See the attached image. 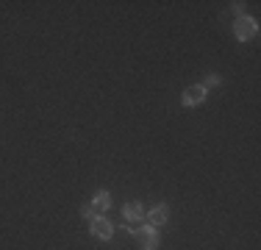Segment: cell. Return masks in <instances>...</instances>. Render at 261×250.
Wrapping results in <instances>:
<instances>
[{"instance_id":"1","label":"cell","mask_w":261,"mask_h":250,"mask_svg":"<svg viewBox=\"0 0 261 250\" xmlns=\"http://www.w3.org/2000/svg\"><path fill=\"white\" fill-rule=\"evenodd\" d=\"M130 234L139 242V250H159V245H161L159 231L150 228V225H147V228H136V231H134V225H130Z\"/></svg>"},{"instance_id":"2","label":"cell","mask_w":261,"mask_h":250,"mask_svg":"<svg viewBox=\"0 0 261 250\" xmlns=\"http://www.w3.org/2000/svg\"><path fill=\"white\" fill-rule=\"evenodd\" d=\"M258 34V22L253 20V17H236V22H233V36L239 42H250L253 36Z\"/></svg>"},{"instance_id":"3","label":"cell","mask_w":261,"mask_h":250,"mask_svg":"<svg viewBox=\"0 0 261 250\" xmlns=\"http://www.w3.org/2000/svg\"><path fill=\"white\" fill-rule=\"evenodd\" d=\"M181 100H184V106H200L203 100H206V86H203V84L186 86L184 95H181Z\"/></svg>"},{"instance_id":"4","label":"cell","mask_w":261,"mask_h":250,"mask_svg":"<svg viewBox=\"0 0 261 250\" xmlns=\"http://www.w3.org/2000/svg\"><path fill=\"white\" fill-rule=\"evenodd\" d=\"M92 234H95L97 239L109 242L111 236H114V225L106 220V217H95V220H92Z\"/></svg>"},{"instance_id":"5","label":"cell","mask_w":261,"mask_h":250,"mask_svg":"<svg viewBox=\"0 0 261 250\" xmlns=\"http://www.w3.org/2000/svg\"><path fill=\"white\" fill-rule=\"evenodd\" d=\"M170 220V209H167V203H156L150 209V214H147V225L150 228H159V225H164Z\"/></svg>"},{"instance_id":"6","label":"cell","mask_w":261,"mask_h":250,"mask_svg":"<svg viewBox=\"0 0 261 250\" xmlns=\"http://www.w3.org/2000/svg\"><path fill=\"white\" fill-rule=\"evenodd\" d=\"M122 217H125L128 222H139V220H145V211H142L139 203H125L122 206Z\"/></svg>"},{"instance_id":"7","label":"cell","mask_w":261,"mask_h":250,"mask_svg":"<svg viewBox=\"0 0 261 250\" xmlns=\"http://www.w3.org/2000/svg\"><path fill=\"white\" fill-rule=\"evenodd\" d=\"M92 206H95L97 211H106V209H111V192H97L95 200H92Z\"/></svg>"},{"instance_id":"8","label":"cell","mask_w":261,"mask_h":250,"mask_svg":"<svg viewBox=\"0 0 261 250\" xmlns=\"http://www.w3.org/2000/svg\"><path fill=\"white\" fill-rule=\"evenodd\" d=\"M81 214H84L86 217V220H95V217H97V209H95V206H92V203H84V206H81Z\"/></svg>"},{"instance_id":"9","label":"cell","mask_w":261,"mask_h":250,"mask_svg":"<svg viewBox=\"0 0 261 250\" xmlns=\"http://www.w3.org/2000/svg\"><path fill=\"white\" fill-rule=\"evenodd\" d=\"M231 9H233L236 17H245V6H242V3H231Z\"/></svg>"},{"instance_id":"10","label":"cell","mask_w":261,"mask_h":250,"mask_svg":"<svg viewBox=\"0 0 261 250\" xmlns=\"http://www.w3.org/2000/svg\"><path fill=\"white\" fill-rule=\"evenodd\" d=\"M217 84H220V78H217V75H208L206 84H203V86H217Z\"/></svg>"}]
</instances>
